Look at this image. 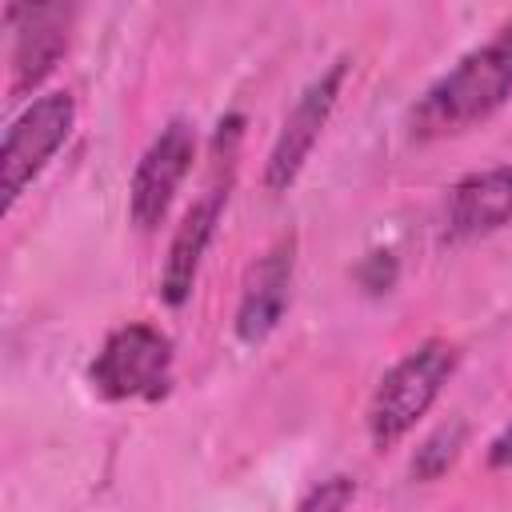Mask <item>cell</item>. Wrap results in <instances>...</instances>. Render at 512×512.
I'll return each mask as SVG.
<instances>
[{"instance_id":"cell-11","label":"cell","mask_w":512,"mask_h":512,"mask_svg":"<svg viewBox=\"0 0 512 512\" xmlns=\"http://www.w3.org/2000/svg\"><path fill=\"white\" fill-rule=\"evenodd\" d=\"M460 444H464V424H460V420L436 428V432L416 448V456H412V476H416V480H436V476H444V472L456 464Z\"/></svg>"},{"instance_id":"cell-3","label":"cell","mask_w":512,"mask_h":512,"mask_svg":"<svg viewBox=\"0 0 512 512\" xmlns=\"http://www.w3.org/2000/svg\"><path fill=\"white\" fill-rule=\"evenodd\" d=\"M88 380L104 400H160L172 384V340L152 324H124L100 344Z\"/></svg>"},{"instance_id":"cell-12","label":"cell","mask_w":512,"mask_h":512,"mask_svg":"<svg viewBox=\"0 0 512 512\" xmlns=\"http://www.w3.org/2000/svg\"><path fill=\"white\" fill-rule=\"evenodd\" d=\"M352 500H356V480L340 472V476L320 480V484L300 500L296 512H348Z\"/></svg>"},{"instance_id":"cell-1","label":"cell","mask_w":512,"mask_h":512,"mask_svg":"<svg viewBox=\"0 0 512 512\" xmlns=\"http://www.w3.org/2000/svg\"><path fill=\"white\" fill-rule=\"evenodd\" d=\"M512 96V32L472 48L452 72H444L412 108L408 124L416 140H440L484 124Z\"/></svg>"},{"instance_id":"cell-6","label":"cell","mask_w":512,"mask_h":512,"mask_svg":"<svg viewBox=\"0 0 512 512\" xmlns=\"http://www.w3.org/2000/svg\"><path fill=\"white\" fill-rule=\"evenodd\" d=\"M196 160V132L188 120H172L168 128H160V136L144 148L136 172H132V188H128V212H132V224L152 232L172 196L180 192L188 168Z\"/></svg>"},{"instance_id":"cell-9","label":"cell","mask_w":512,"mask_h":512,"mask_svg":"<svg viewBox=\"0 0 512 512\" xmlns=\"http://www.w3.org/2000/svg\"><path fill=\"white\" fill-rule=\"evenodd\" d=\"M228 192L220 184H212L188 212L184 220L176 224L172 232V244H168V260H164V272H160V296L180 308L188 296H192V284H196V272H200V260L216 236V220H220V208H224Z\"/></svg>"},{"instance_id":"cell-2","label":"cell","mask_w":512,"mask_h":512,"mask_svg":"<svg viewBox=\"0 0 512 512\" xmlns=\"http://www.w3.org/2000/svg\"><path fill=\"white\" fill-rule=\"evenodd\" d=\"M452 372H456V344H448V340H424L404 360H396L384 372V380L376 384L372 404H368L372 444L384 452L400 436H408L412 424L432 408V400L440 396V388L448 384Z\"/></svg>"},{"instance_id":"cell-7","label":"cell","mask_w":512,"mask_h":512,"mask_svg":"<svg viewBox=\"0 0 512 512\" xmlns=\"http://www.w3.org/2000/svg\"><path fill=\"white\" fill-rule=\"evenodd\" d=\"M12 92L36 88L56 60L68 52V24L72 8L64 4H12Z\"/></svg>"},{"instance_id":"cell-13","label":"cell","mask_w":512,"mask_h":512,"mask_svg":"<svg viewBox=\"0 0 512 512\" xmlns=\"http://www.w3.org/2000/svg\"><path fill=\"white\" fill-rule=\"evenodd\" d=\"M488 464H492V468H508V464H512V420H508L504 432L488 444Z\"/></svg>"},{"instance_id":"cell-8","label":"cell","mask_w":512,"mask_h":512,"mask_svg":"<svg viewBox=\"0 0 512 512\" xmlns=\"http://www.w3.org/2000/svg\"><path fill=\"white\" fill-rule=\"evenodd\" d=\"M292 252H296V240L284 236L248 268L240 308H236V336L244 344H260L280 324L292 296Z\"/></svg>"},{"instance_id":"cell-10","label":"cell","mask_w":512,"mask_h":512,"mask_svg":"<svg viewBox=\"0 0 512 512\" xmlns=\"http://www.w3.org/2000/svg\"><path fill=\"white\" fill-rule=\"evenodd\" d=\"M508 220H512V168L472 172L448 192V232L460 240L496 232Z\"/></svg>"},{"instance_id":"cell-4","label":"cell","mask_w":512,"mask_h":512,"mask_svg":"<svg viewBox=\"0 0 512 512\" xmlns=\"http://www.w3.org/2000/svg\"><path fill=\"white\" fill-rule=\"evenodd\" d=\"M76 124V104L68 92L36 96L4 132L0 148V184H4V208L16 204V196L44 172V164L56 156V148L68 140Z\"/></svg>"},{"instance_id":"cell-5","label":"cell","mask_w":512,"mask_h":512,"mask_svg":"<svg viewBox=\"0 0 512 512\" xmlns=\"http://www.w3.org/2000/svg\"><path fill=\"white\" fill-rule=\"evenodd\" d=\"M344 72H348V60H332V68L320 72V76L300 92V100L292 104V112L284 116L280 136H276V144H272V152H268V164H264V184H268L272 192H284V188L300 176L304 160L312 156V148H316V140H320V132H324L332 108H336Z\"/></svg>"}]
</instances>
